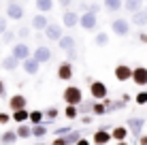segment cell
<instances>
[{"instance_id": "6da1fadb", "label": "cell", "mask_w": 147, "mask_h": 145, "mask_svg": "<svg viewBox=\"0 0 147 145\" xmlns=\"http://www.w3.org/2000/svg\"><path fill=\"white\" fill-rule=\"evenodd\" d=\"M62 98H64L66 105H79L83 100V92H81V88H77V86H68L62 92Z\"/></svg>"}, {"instance_id": "7a4b0ae2", "label": "cell", "mask_w": 147, "mask_h": 145, "mask_svg": "<svg viewBox=\"0 0 147 145\" xmlns=\"http://www.w3.org/2000/svg\"><path fill=\"white\" fill-rule=\"evenodd\" d=\"M24 13H26V9L22 7L19 0H9V2H7V17L9 19L19 22V19H24Z\"/></svg>"}, {"instance_id": "3957f363", "label": "cell", "mask_w": 147, "mask_h": 145, "mask_svg": "<svg viewBox=\"0 0 147 145\" xmlns=\"http://www.w3.org/2000/svg\"><path fill=\"white\" fill-rule=\"evenodd\" d=\"M126 126L130 128V134H132L134 139H139L141 134H143V128H145V117H128V122H126Z\"/></svg>"}, {"instance_id": "277c9868", "label": "cell", "mask_w": 147, "mask_h": 145, "mask_svg": "<svg viewBox=\"0 0 147 145\" xmlns=\"http://www.w3.org/2000/svg\"><path fill=\"white\" fill-rule=\"evenodd\" d=\"M73 75H75L73 60H64V62H60V66H58V79H60V81H70Z\"/></svg>"}, {"instance_id": "5b68a950", "label": "cell", "mask_w": 147, "mask_h": 145, "mask_svg": "<svg viewBox=\"0 0 147 145\" xmlns=\"http://www.w3.org/2000/svg\"><path fill=\"white\" fill-rule=\"evenodd\" d=\"M111 32L115 34V36H128L130 34V24L128 19H113V24H111Z\"/></svg>"}, {"instance_id": "8992f818", "label": "cell", "mask_w": 147, "mask_h": 145, "mask_svg": "<svg viewBox=\"0 0 147 145\" xmlns=\"http://www.w3.org/2000/svg\"><path fill=\"white\" fill-rule=\"evenodd\" d=\"M90 94H92V98H96V100H102V98L109 96V88L102 81H92L90 83Z\"/></svg>"}, {"instance_id": "52a82bcc", "label": "cell", "mask_w": 147, "mask_h": 145, "mask_svg": "<svg viewBox=\"0 0 147 145\" xmlns=\"http://www.w3.org/2000/svg\"><path fill=\"white\" fill-rule=\"evenodd\" d=\"M79 26L83 28V30H96V26H98V19H96V13L92 11H83L81 13V22H79Z\"/></svg>"}, {"instance_id": "ba28073f", "label": "cell", "mask_w": 147, "mask_h": 145, "mask_svg": "<svg viewBox=\"0 0 147 145\" xmlns=\"http://www.w3.org/2000/svg\"><path fill=\"white\" fill-rule=\"evenodd\" d=\"M132 71H134V68L130 66V64H117L115 71H113V75H115L117 81H132Z\"/></svg>"}, {"instance_id": "9c48e42d", "label": "cell", "mask_w": 147, "mask_h": 145, "mask_svg": "<svg viewBox=\"0 0 147 145\" xmlns=\"http://www.w3.org/2000/svg\"><path fill=\"white\" fill-rule=\"evenodd\" d=\"M111 139H113V134L109 132L107 126H102V128H98V130L94 132L92 143H94V145H107V143H111Z\"/></svg>"}, {"instance_id": "30bf717a", "label": "cell", "mask_w": 147, "mask_h": 145, "mask_svg": "<svg viewBox=\"0 0 147 145\" xmlns=\"http://www.w3.org/2000/svg\"><path fill=\"white\" fill-rule=\"evenodd\" d=\"M132 83H136L139 88L147 86V66H134L132 71Z\"/></svg>"}, {"instance_id": "8fae6325", "label": "cell", "mask_w": 147, "mask_h": 145, "mask_svg": "<svg viewBox=\"0 0 147 145\" xmlns=\"http://www.w3.org/2000/svg\"><path fill=\"white\" fill-rule=\"evenodd\" d=\"M79 22H81V15H77V11H73V9H66L62 13V24L66 28H75Z\"/></svg>"}, {"instance_id": "7c38bea8", "label": "cell", "mask_w": 147, "mask_h": 145, "mask_svg": "<svg viewBox=\"0 0 147 145\" xmlns=\"http://www.w3.org/2000/svg\"><path fill=\"white\" fill-rule=\"evenodd\" d=\"M11 53H13V56H17L19 60H22V62H24L26 58H30V56H32L30 47H28V45L24 43V41H22V43H15L13 47H11Z\"/></svg>"}, {"instance_id": "4fadbf2b", "label": "cell", "mask_w": 147, "mask_h": 145, "mask_svg": "<svg viewBox=\"0 0 147 145\" xmlns=\"http://www.w3.org/2000/svg\"><path fill=\"white\" fill-rule=\"evenodd\" d=\"M43 32H45V36H47L49 41H55V43H58L60 38L64 36V34H62V28H60V24H49V26L45 28Z\"/></svg>"}, {"instance_id": "5bb4252c", "label": "cell", "mask_w": 147, "mask_h": 145, "mask_svg": "<svg viewBox=\"0 0 147 145\" xmlns=\"http://www.w3.org/2000/svg\"><path fill=\"white\" fill-rule=\"evenodd\" d=\"M32 56L36 58L40 64H47L49 60H51V49H49L47 45H40V47H36V49L32 51Z\"/></svg>"}, {"instance_id": "9a60e30c", "label": "cell", "mask_w": 147, "mask_h": 145, "mask_svg": "<svg viewBox=\"0 0 147 145\" xmlns=\"http://www.w3.org/2000/svg\"><path fill=\"white\" fill-rule=\"evenodd\" d=\"M22 66H24V71H26L28 75H36L38 73V68H40V62L34 56H30V58H26L22 62Z\"/></svg>"}, {"instance_id": "2e32d148", "label": "cell", "mask_w": 147, "mask_h": 145, "mask_svg": "<svg viewBox=\"0 0 147 145\" xmlns=\"http://www.w3.org/2000/svg\"><path fill=\"white\" fill-rule=\"evenodd\" d=\"M22 64V60H19L17 56H13V53H9L7 58H2L0 60V66L4 68V71H15V68Z\"/></svg>"}, {"instance_id": "e0dca14e", "label": "cell", "mask_w": 147, "mask_h": 145, "mask_svg": "<svg viewBox=\"0 0 147 145\" xmlns=\"http://www.w3.org/2000/svg\"><path fill=\"white\" fill-rule=\"evenodd\" d=\"M26 105H28V98H26V96H22V94H15V96L9 98V109H11V111L24 109Z\"/></svg>"}, {"instance_id": "ac0fdd59", "label": "cell", "mask_w": 147, "mask_h": 145, "mask_svg": "<svg viewBox=\"0 0 147 145\" xmlns=\"http://www.w3.org/2000/svg\"><path fill=\"white\" fill-rule=\"evenodd\" d=\"M111 134H113V139L117 143H124L126 139H128V134H130V128L128 126H115L113 130H111Z\"/></svg>"}, {"instance_id": "d6986e66", "label": "cell", "mask_w": 147, "mask_h": 145, "mask_svg": "<svg viewBox=\"0 0 147 145\" xmlns=\"http://www.w3.org/2000/svg\"><path fill=\"white\" fill-rule=\"evenodd\" d=\"M130 22L134 24V26H139V28H145L147 26V11H134L132 13V17H130Z\"/></svg>"}, {"instance_id": "ffe728a7", "label": "cell", "mask_w": 147, "mask_h": 145, "mask_svg": "<svg viewBox=\"0 0 147 145\" xmlns=\"http://www.w3.org/2000/svg\"><path fill=\"white\" fill-rule=\"evenodd\" d=\"M47 26H49V22H47V17H45V13L38 11V13L32 17V28H34V30H45Z\"/></svg>"}, {"instance_id": "44dd1931", "label": "cell", "mask_w": 147, "mask_h": 145, "mask_svg": "<svg viewBox=\"0 0 147 145\" xmlns=\"http://www.w3.org/2000/svg\"><path fill=\"white\" fill-rule=\"evenodd\" d=\"M58 45H60V49H62V51H70V49H75V47H77L75 38H73V36H68V34H64V36L58 41Z\"/></svg>"}, {"instance_id": "7402d4cb", "label": "cell", "mask_w": 147, "mask_h": 145, "mask_svg": "<svg viewBox=\"0 0 147 145\" xmlns=\"http://www.w3.org/2000/svg\"><path fill=\"white\" fill-rule=\"evenodd\" d=\"M94 105H96V98H92V100H81L77 105V109H79V115H83V113H94Z\"/></svg>"}, {"instance_id": "603a6c76", "label": "cell", "mask_w": 147, "mask_h": 145, "mask_svg": "<svg viewBox=\"0 0 147 145\" xmlns=\"http://www.w3.org/2000/svg\"><path fill=\"white\" fill-rule=\"evenodd\" d=\"M17 134H19V141H26L28 137H32V126H28L26 122H22L17 126Z\"/></svg>"}, {"instance_id": "cb8c5ba5", "label": "cell", "mask_w": 147, "mask_h": 145, "mask_svg": "<svg viewBox=\"0 0 147 145\" xmlns=\"http://www.w3.org/2000/svg\"><path fill=\"white\" fill-rule=\"evenodd\" d=\"M47 134V124L45 122H40V124H32V137H36L38 141Z\"/></svg>"}, {"instance_id": "d4e9b609", "label": "cell", "mask_w": 147, "mask_h": 145, "mask_svg": "<svg viewBox=\"0 0 147 145\" xmlns=\"http://www.w3.org/2000/svg\"><path fill=\"white\" fill-rule=\"evenodd\" d=\"M102 7L107 9L109 13H117L121 7H124V2H121V0H105L102 2Z\"/></svg>"}, {"instance_id": "484cf974", "label": "cell", "mask_w": 147, "mask_h": 145, "mask_svg": "<svg viewBox=\"0 0 147 145\" xmlns=\"http://www.w3.org/2000/svg\"><path fill=\"white\" fill-rule=\"evenodd\" d=\"M81 139H83V137H81L79 130H70L68 134H64V143H66V145H77Z\"/></svg>"}, {"instance_id": "4316f807", "label": "cell", "mask_w": 147, "mask_h": 145, "mask_svg": "<svg viewBox=\"0 0 147 145\" xmlns=\"http://www.w3.org/2000/svg\"><path fill=\"white\" fill-rule=\"evenodd\" d=\"M13 119H15L17 124L30 122V111H26V107H24V109H17V111H13Z\"/></svg>"}, {"instance_id": "83f0119b", "label": "cell", "mask_w": 147, "mask_h": 145, "mask_svg": "<svg viewBox=\"0 0 147 145\" xmlns=\"http://www.w3.org/2000/svg\"><path fill=\"white\" fill-rule=\"evenodd\" d=\"M15 141H19L17 130H7V132L0 134V143H15Z\"/></svg>"}, {"instance_id": "f1b7e54d", "label": "cell", "mask_w": 147, "mask_h": 145, "mask_svg": "<svg viewBox=\"0 0 147 145\" xmlns=\"http://www.w3.org/2000/svg\"><path fill=\"white\" fill-rule=\"evenodd\" d=\"M34 4H36V11L40 13H49L53 9V0H34Z\"/></svg>"}, {"instance_id": "f546056e", "label": "cell", "mask_w": 147, "mask_h": 145, "mask_svg": "<svg viewBox=\"0 0 147 145\" xmlns=\"http://www.w3.org/2000/svg\"><path fill=\"white\" fill-rule=\"evenodd\" d=\"M141 7H143V0H126V2H124V9H126L128 13L141 11Z\"/></svg>"}, {"instance_id": "4dcf8cb0", "label": "cell", "mask_w": 147, "mask_h": 145, "mask_svg": "<svg viewBox=\"0 0 147 145\" xmlns=\"http://www.w3.org/2000/svg\"><path fill=\"white\" fill-rule=\"evenodd\" d=\"M94 43H96V47H107L109 45V34L107 32H96Z\"/></svg>"}, {"instance_id": "1f68e13d", "label": "cell", "mask_w": 147, "mask_h": 145, "mask_svg": "<svg viewBox=\"0 0 147 145\" xmlns=\"http://www.w3.org/2000/svg\"><path fill=\"white\" fill-rule=\"evenodd\" d=\"M64 117H68V119H77V117H79V109H77V105H66V109H64Z\"/></svg>"}, {"instance_id": "d6a6232c", "label": "cell", "mask_w": 147, "mask_h": 145, "mask_svg": "<svg viewBox=\"0 0 147 145\" xmlns=\"http://www.w3.org/2000/svg\"><path fill=\"white\" fill-rule=\"evenodd\" d=\"M107 113H109V109H107V105H105V100H96L94 115H107Z\"/></svg>"}, {"instance_id": "836d02e7", "label": "cell", "mask_w": 147, "mask_h": 145, "mask_svg": "<svg viewBox=\"0 0 147 145\" xmlns=\"http://www.w3.org/2000/svg\"><path fill=\"white\" fill-rule=\"evenodd\" d=\"M43 115H45V111H38V109L30 111V124H40L43 122Z\"/></svg>"}, {"instance_id": "e575fe53", "label": "cell", "mask_w": 147, "mask_h": 145, "mask_svg": "<svg viewBox=\"0 0 147 145\" xmlns=\"http://www.w3.org/2000/svg\"><path fill=\"white\" fill-rule=\"evenodd\" d=\"M58 115H60V111L55 107H47V109H45V117H47V119H55Z\"/></svg>"}, {"instance_id": "d590c367", "label": "cell", "mask_w": 147, "mask_h": 145, "mask_svg": "<svg viewBox=\"0 0 147 145\" xmlns=\"http://www.w3.org/2000/svg\"><path fill=\"white\" fill-rule=\"evenodd\" d=\"M134 100H136V105H147V90H141L134 96Z\"/></svg>"}, {"instance_id": "8d00e7d4", "label": "cell", "mask_w": 147, "mask_h": 145, "mask_svg": "<svg viewBox=\"0 0 147 145\" xmlns=\"http://www.w3.org/2000/svg\"><path fill=\"white\" fill-rule=\"evenodd\" d=\"M73 130V126H58L55 128V137H64V134H68Z\"/></svg>"}, {"instance_id": "74e56055", "label": "cell", "mask_w": 147, "mask_h": 145, "mask_svg": "<svg viewBox=\"0 0 147 145\" xmlns=\"http://www.w3.org/2000/svg\"><path fill=\"white\" fill-rule=\"evenodd\" d=\"M15 36H17L15 32H9V30H7V32L2 34V41H4V43H13V41H15Z\"/></svg>"}, {"instance_id": "f35d334b", "label": "cell", "mask_w": 147, "mask_h": 145, "mask_svg": "<svg viewBox=\"0 0 147 145\" xmlns=\"http://www.w3.org/2000/svg\"><path fill=\"white\" fill-rule=\"evenodd\" d=\"M17 36H19V38H28V36H30V30H28L26 26H22V28L17 30Z\"/></svg>"}, {"instance_id": "ab89813d", "label": "cell", "mask_w": 147, "mask_h": 145, "mask_svg": "<svg viewBox=\"0 0 147 145\" xmlns=\"http://www.w3.org/2000/svg\"><path fill=\"white\" fill-rule=\"evenodd\" d=\"M7 19H9V17H4V15H0V36H2V34L7 32Z\"/></svg>"}, {"instance_id": "60d3db41", "label": "cell", "mask_w": 147, "mask_h": 145, "mask_svg": "<svg viewBox=\"0 0 147 145\" xmlns=\"http://www.w3.org/2000/svg\"><path fill=\"white\" fill-rule=\"evenodd\" d=\"M11 119H13V115H7V113H0V124H2V126H4V124H9Z\"/></svg>"}, {"instance_id": "b9f144b4", "label": "cell", "mask_w": 147, "mask_h": 145, "mask_svg": "<svg viewBox=\"0 0 147 145\" xmlns=\"http://www.w3.org/2000/svg\"><path fill=\"white\" fill-rule=\"evenodd\" d=\"M66 56H68V60H77V49H70V51H66Z\"/></svg>"}, {"instance_id": "7bdbcfd3", "label": "cell", "mask_w": 147, "mask_h": 145, "mask_svg": "<svg viewBox=\"0 0 147 145\" xmlns=\"http://www.w3.org/2000/svg\"><path fill=\"white\" fill-rule=\"evenodd\" d=\"M7 96V88H4V81L0 79V98H4Z\"/></svg>"}, {"instance_id": "ee69618b", "label": "cell", "mask_w": 147, "mask_h": 145, "mask_svg": "<svg viewBox=\"0 0 147 145\" xmlns=\"http://www.w3.org/2000/svg\"><path fill=\"white\" fill-rule=\"evenodd\" d=\"M58 2H60V7H64V9H70L73 0H58Z\"/></svg>"}, {"instance_id": "f6af8a7d", "label": "cell", "mask_w": 147, "mask_h": 145, "mask_svg": "<svg viewBox=\"0 0 147 145\" xmlns=\"http://www.w3.org/2000/svg\"><path fill=\"white\" fill-rule=\"evenodd\" d=\"M81 122H83V124H92V115H88V113H83V115H81Z\"/></svg>"}, {"instance_id": "bcb514c9", "label": "cell", "mask_w": 147, "mask_h": 145, "mask_svg": "<svg viewBox=\"0 0 147 145\" xmlns=\"http://www.w3.org/2000/svg\"><path fill=\"white\" fill-rule=\"evenodd\" d=\"M88 11H92V13H98V11H100V4H96V2H94V4H90V9H88Z\"/></svg>"}, {"instance_id": "7dc6e473", "label": "cell", "mask_w": 147, "mask_h": 145, "mask_svg": "<svg viewBox=\"0 0 147 145\" xmlns=\"http://www.w3.org/2000/svg\"><path fill=\"white\" fill-rule=\"evenodd\" d=\"M136 141H139L141 145H147V134H141V137L136 139Z\"/></svg>"}, {"instance_id": "c3c4849f", "label": "cell", "mask_w": 147, "mask_h": 145, "mask_svg": "<svg viewBox=\"0 0 147 145\" xmlns=\"http://www.w3.org/2000/svg\"><path fill=\"white\" fill-rule=\"evenodd\" d=\"M139 41H143V43H147V32H141V34H139Z\"/></svg>"}, {"instance_id": "681fc988", "label": "cell", "mask_w": 147, "mask_h": 145, "mask_svg": "<svg viewBox=\"0 0 147 145\" xmlns=\"http://www.w3.org/2000/svg\"><path fill=\"white\" fill-rule=\"evenodd\" d=\"M145 11H147V7H145Z\"/></svg>"}, {"instance_id": "f907efd6", "label": "cell", "mask_w": 147, "mask_h": 145, "mask_svg": "<svg viewBox=\"0 0 147 145\" xmlns=\"http://www.w3.org/2000/svg\"><path fill=\"white\" fill-rule=\"evenodd\" d=\"M26 2H28V0H26Z\"/></svg>"}]
</instances>
